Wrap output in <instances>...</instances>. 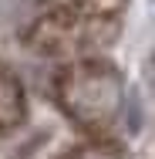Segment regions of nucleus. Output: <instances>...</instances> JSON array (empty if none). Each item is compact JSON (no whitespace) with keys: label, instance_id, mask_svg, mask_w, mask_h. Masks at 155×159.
<instances>
[{"label":"nucleus","instance_id":"1","mask_svg":"<svg viewBox=\"0 0 155 159\" xmlns=\"http://www.w3.org/2000/svg\"><path fill=\"white\" fill-rule=\"evenodd\" d=\"M58 102L71 122L91 132L108 135L125 108V81L118 68L101 58H81L67 61L58 75Z\"/></svg>","mask_w":155,"mask_h":159},{"label":"nucleus","instance_id":"2","mask_svg":"<svg viewBox=\"0 0 155 159\" xmlns=\"http://www.w3.org/2000/svg\"><path fill=\"white\" fill-rule=\"evenodd\" d=\"M24 112H27V102H24V88H20V81L0 64V132H3V129L20 125Z\"/></svg>","mask_w":155,"mask_h":159},{"label":"nucleus","instance_id":"3","mask_svg":"<svg viewBox=\"0 0 155 159\" xmlns=\"http://www.w3.org/2000/svg\"><path fill=\"white\" fill-rule=\"evenodd\" d=\"M64 159H125V156L108 142H91V146H81L74 152H67Z\"/></svg>","mask_w":155,"mask_h":159}]
</instances>
